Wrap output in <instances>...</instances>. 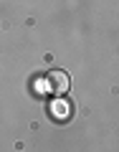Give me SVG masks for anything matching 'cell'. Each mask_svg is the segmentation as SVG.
<instances>
[{
  "mask_svg": "<svg viewBox=\"0 0 119 152\" xmlns=\"http://www.w3.org/2000/svg\"><path fill=\"white\" fill-rule=\"evenodd\" d=\"M69 74L66 71H51V74H46V91L53 94V96H64L66 91H69Z\"/></svg>",
  "mask_w": 119,
  "mask_h": 152,
  "instance_id": "1",
  "label": "cell"
},
{
  "mask_svg": "<svg viewBox=\"0 0 119 152\" xmlns=\"http://www.w3.org/2000/svg\"><path fill=\"white\" fill-rule=\"evenodd\" d=\"M51 114H53L58 122H66L71 117V104L66 102V99H61V96H56V102L51 104Z\"/></svg>",
  "mask_w": 119,
  "mask_h": 152,
  "instance_id": "2",
  "label": "cell"
}]
</instances>
